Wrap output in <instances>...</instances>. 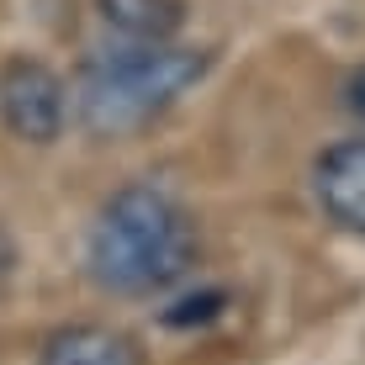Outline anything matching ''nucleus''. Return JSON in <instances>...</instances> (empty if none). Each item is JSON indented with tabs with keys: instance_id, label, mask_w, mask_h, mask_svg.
<instances>
[{
	"instance_id": "5",
	"label": "nucleus",
	"mask_w": 365,
	"mask_h": 365,
	"mask_svg": "<svg viewBox=\"0 0 365 365\" xmlns=\"http://www.w3.org/2000/svg\"><path fill=\"white\" fill-rule=\"evenodd\" d=\"M37 365H143V349L111 323H64L43 339Z\"/></svg>"
},
{
	"instance_id": "7",
	"label": "nucleus",
	"mask_w": 365,
	"mask_h": 365,
	"mask_svg": "<svg viewBox=\"0 0 365 365\" xmlns=\"http://www.w3.org/2000/svg\"><path fill=\"white\" fill-rule=\"evenodd\" d=\"M222 312H228V292H222V286H201V292H185L180 302H170V307L159 312V323H165V329H207Z\"/></svg>"
},
{
	"instance_id": "2",
	"label": "nucleus",
	"mask_w": 365,
	"mask_h": 365,
	"mask_svg": "<svg viewBox=\"0 0 365 365\" xmlns=\"http://www.w3.org/2000/svg\"><path fill=\"white\" fill-rule=\"evenodd\" d=\"M212 69L207 48L185 43H122L117 53L91 58L69 85V122L85 138L122 143L154 128L180 96H191Z\"/></svg>"
},
{
	"instance_id": "9",
	"label": "nucleus",
	"mask_w": 365,
	"mask_h": 365,
	"mask_svg": "<svg viewBox=\"0 0 365 365\" xmlns=\"http://www.w3.org/2000/svg\"><path fill=\"white\" fill-rule=\"evenodd\" d=\"M11 270H16V238H11L6 228H0V292H6Z\"/></svg>"
},
{
	"instance_id": "4",
	"label": "nucleus",
	"mask_w": 365,
	"mask_h": 365,
	"mask_svg": "<svg viewBox=\"0 0 365 365\" xmlns=\"http://www.w3.org/2000/svg\"><path fill=\"white\" fill-rule=\"evenodd\" d=\"M312 201L339 233L365 238V133L339 138L312 159Z\"/></svg>"
},
{
	"instance_id": "1",
	"label": "nucleus",
	"mask_w": 365,
	"mask_h": 365,
	"mask_svg": "<svg viewBox=\"0 0 365 365\" xmlns=\"http://www.w3.org/2000/svg\"><path fill=\"white\" fill-rule=\"evenodd\" d=\"M201 238L196 217L165 185L133 180L101 201L91 233H85V275L106 297H165L196 270Z\"/></svg>"
},
{
	"instance_id": "6",
	"label": "nucleus",
	"mask_w": 365,
	"mask_h": 365,
	"mask_svg": "<svg viewBox=\"0 0 365 365\" xmlns=\"http://www.w3.org/2000/svg\"><path fill=\"white\" fill-rule=\"evenodd\" d=\"M96 16L122 43H175L185 27V0H96Z\"/></svg>"
},
{
	"instance_id": "3",
	"label": "nucleus",
	"mask_w": 365,
	"mask_h": 365,
	"mask_svg": "<svg viewBox=\"0 0 365 365\" xmlns=\"http://www.w3.org/2000/svg\"><path fill=\"white\" fill-rule=\"evenodd\" d=\"M0 122H6L11 138L32 148L58 143L69 128V85L58 80L43 58H6L0 64Z\"/></svg>"
},
{
	"instance_id": "8",
	"label": "nucleus",
	"mask_w": 365,
	"mask_h": 365,
	"mask_svg": "<svg viewBox=\"0 0 365 365\" xmlns=\"http://www.w3.org/2000/svg\"><path fill=\"white\" fill-rule=\"evenodd\" d=\"M344 111L365 128V64L349 69V80H344Z\"/></svg>"
}]
</instances>
